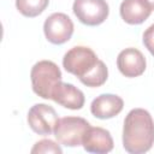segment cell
I'll return each mask as SVG.
<instances>
[{
    "label": "cell",
    "mask_w": 154,
    "mask_h": 154,
    "mask_svg": "<svg viewBox=\"0 0 154 154\" xmlns=\"http://www.w3.org/2000/svg\"><path fill=\"white\" fill-rule=\"evenodd\" d=\"M63 66L67 72L78 77L84 85L91 88L102 85L108 77L105 63L85 46H76L67 51L63 58Z\"/></svg>",
    "instance_id": "obj_1"
},
{
    "label": "cell",
    "mask_w": 154,
    "mask_h": 154,
    "mask_svg": "<svg viewBox=\"0 0 154 154\" xmlns=\"http://www.w3.org/2000/svg\"><path fill=\"white\" fill-rule=\"evenodd\" d=\"M154 144V120L143 108L131 109L124 120L123 147L128 153L143 154Z\"/></svg>",
    "instance_id": "obj_2"
},
{
    "label": "cell",
    "mask_w": 154,
    "mask_h": 154,
    "mask_svg": "<svg viewBox=\"0 0 154 154\" xmlns=\"http://www.w3.org/2000/svg\"><path fill=\"white\" fill-rule=\"evenodd\" d=\"M32 90L42 99H52V93L58 83L61 82L59 66L51 60L37 61L30 72Z\"/></svg>",
    "instance_id": "obj_3"
},
{
    "label": "cell",
    "mask_w": 154,
    "mask_h": 154,
    "mask_svg": "<svg viewBox=\"0 0 154 154\" xmlns=\"http://www.w3.org/2000/svg\"><path fill=\"white\" fill-rule=\"evenodd\" d=\"M90 124L81 117H64L58 119L54 128V136L58 142L66 147H77L82 144L84 134Z\"/></svg>",
    "instance_id": "obj_4"
},
{
    "label": "cell",
    "mask_w": 154,
    "mask_h": 154,
    "mask_svg": "<svg viewBox=\"0 0 154 154\" xmlns=\"http://www.w3.org/2000/svg\"><path fill=\"white\" fill-rule=\"evenodd\" d=\"M72 11L81 23L90 26L103 23L109 13L106 0H75Z\"/></svg>",
    "instance_id": "obj_5"
},
{
    "label": "cell",
    "mask_w": 154,
    "mask_h": 154,
    "mask_svg": "<svg viewBox=\"0 0 154 154\" xmlns=\"http://www.w3.org/2000/svg\"><path fill=\"white\" fill-rule=\"evenodd\" d=\"M43 32L51 43L63 45L71 38L73 34V23L67 14L55 12L46 18Z\"/></svg>",
    "instance_id": "obj_6"
},
{
    "label": "cell",
    "mask_w": 154,
    "mask_h": 154,
    "mask_svg": "<svg viewBox=\"0 0 154 154\" xmlns=\"http://www.w3.org/2000/svg\"><path fill=\"white\" fill-rule=\"evenodd\" d=\"M55 109L46 103H36L28 112V124L31 130L38 135L47 136L54 132L58 122Z\"/></svg>",
    "instance_id": "obj_7"
},
{
    "label": "cell",
    "mask_w": 154,
    "mask_h": 154,
    "mask_svg": "<svg viewBox=\"0 0 154 154\" xmlns=\"http://www.w3.org/2000/svg\"><path fill=\"white\" fill-rule=\"evenodd\" d=\"M146 58L137 48H125L117 58V66L125 77H138L146 70Z\"/></svg>",
    "instance_id": "obj_8"
},
{
    "label": "cell",
    "mask_w": 154,
    "mask_h": 154,
    "mask_svg": "<svg viewBox=\"0 0 154 154\" xmlns=\"http://www.w3.org/2000/svg\"><path fill=\"white\" fill-rule=\"evenodd\" d=\"M82 146L88 153L106 154L113 149V138L108 130L100 126H90L84 134Z\"/></svg>",
    "instance_id": "obj_9"
},
{
    "label": "cell",
    "mask_w": 154,
    "mask_h": 154,
    "mask_svg": "<svg viewBox=\"0 0 154 154\" xmlns=\"http://www.w3.org/2000/svg\"><path fill=\"white\" fill-rule=\"evenodd\" d=\"M52 100L70 109H81L84 106V94L71 83L60 82L52 93Z\"/></svg>",
    "instance_id": "obj_10"
},
{
    "label": "cell",
    "mask_w": 154,
    "mask_h": 154,
    "mask_svg": "<svg viewBox=\"0 0 154 154\" xmlns=\"http://www.w3.org/2000/svg\"><path fill=\"white\" fill-rule=\"evenodd\" d=\"M124 101L114 94H101L95 97L90 105V112L99 119H109L122 112Z\"/></svg>",
    "instance_id": "obj_11"
},
{
    "label": "cell",
    "mask_w": 154,
    "mask_h": 154,
    "mask_svg": "<svg viewBox=\"0 0 154 154\" xmlns=\"http://www.w3.org/2000/svg\"><path fill=\"white\" fill-rule=\"evenodd\" d=\"M152 8L144 0H123L120 4V16L128 24H141L152 13Z\"/></svg>",
    "instance_id": "obj_12"
},
{
    "label": "cell",
    "mask_w": 154,
    "mask_h": 154,
    "mask_svg": "<svg viewBox=\"0 0 154 154\" xmlns=\"http://www.w3.org/2000/svg\"><path fill=\"white\" fill-rule=\"evenodd\" d=\"M49 0H16L17 10L25 17H36L48 6Z\"/></svg>",
    "instance_id": "obj_13"
},
{
    "label": "cell",
    "mask_w": 154,
    "mask_h": 154,
    "mask_svg": "<svg viewBox=\"0 0 154 154\" xmlns=\"http://www.w3.org/2000/svg\"><path fill=\"white\" fill-rule=\"evenodd\" d=\"M31 153H58V154H61L63 149L54 141H52L49 138H45V140H41L35 143V146L31 148Z\"/></svg>",
    "instance_id": "obj_14"
},
{
    "label": "cell",
    "mask_w": 154,
    "mask_h": 154,
    "mask_svg": "<svg viewBox=\"0 0 154 154\" xmlns=\"http://www.w3.org/2000/svg\"><path fill=\"white\" fill-rule=\"evenodd\" d=\"M143 45L154 57V24L148 26L143 32Z\"/></svg>",
    "instance_id": "obj_15"
},
{
    "label": "cell",
    "mask_w": 154,
    "mask_h": 154,
    "mask_svg": "<svg viewBox=\"0 0 154 154\" xmlns=\"http://www.w3.org/2000/svg\"><path fill=\"white\" fill-rule=\"evenodd\" d=\"M148 5H149V7L152 8V10H154V0H144Z\"/></svg>",
    "instance_id": "obj_16"
}]
</instances>
